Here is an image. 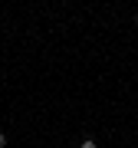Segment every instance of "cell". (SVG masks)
<instances>
[{"instance_id":"6da1fadb","label":"cell","mask_w":138,"mask_h":148,"mask_svg":"<svg viewBox=\"0 0 138 148\" xmlns=\"http://www.w3.org/2000/svg\"><path fill=\"white\" fill-rule=\"evenodd\" d=\"M79 148H99V145H96V142H92V138H85V142H82Z\"/></svg>"},{"instance_id":"7a4b0ae2","label":"cell","mask_w":138,"mask_h":148,"mask_svg":"<svg viewBox=\"0 0 138 148\" xmlns=\"http://www.w3.org/2000/svg\"><path fill=\"white\" fill-rule=\"evenodd\" d=\"M0 148H7V135L3 132H0Z\"/></svg>"},{"instance_id":"3957f363","label":"cell","mask_w":138,"mask_h":148,"mask_svg":"<svg viewBox=\"0 0 138 148\" xmlns=\"http://www.w3.org/2000/svg\"><path fill=\"white\" fill-rule=\"evenodd\" d=\"M135 27H138V13H135Z\"/></svg>"}]
</instances>
